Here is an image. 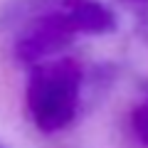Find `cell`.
<instances>
[{
    "label": "cell",
    "mask_w": 148,
    "mask_h": 148,
    "mask_svg": "<svg viewBox=\"0 0 148 148\" xmlns=\"http://www.w3.org/2000/svg\"><path fill=\"white\" fill-rule=\"evenodd\" d=\"M22 25L15 57L27 64L52 59L79 35H106L116 17L99 0H22L12 10Z\"/></svg>",
    "instance_id": "cell-1"
},
{
    "label": "cell",
    "mask_w": 148,
    "mask_h": 148,
    "mask_svg": "<svg viewBox=\"0 0 148 148\" xmlns=\"http://www.w3.org/2000/svg\"><path fill=\"white\" fill-rule=\"evenodd\" d=\"M82 104V69L74 59H45L35 64L27 84V109L45 133L67 128Z\"/></svg>",
    "instance_id": "cell-2"
},
{
    "label": "cell",
    "mask_w": 148,
    "mask_h": 148,
    "mask_svg": "<svg viewBox=\"0 0 148 148\" xmlns=\"http://www.w3.org/2000/svg\"><path fill=\"white\" fill-rule=\"evenodd\" d=\"M131 126L133 133H136L138 141H143L148 146V99L141 101V104L133 109V116H131Z\"/></svg>",
    "instance_id": "cell-3"
},
{
    "label": "cell",
    "mask_w": 148,
    "mask_h": 148,
    "mask_svg": "<svg viewBox=\"0 0 148 148\" xmlns=\"http://www.w3.org/2000/svg\"><path fill=\"white\" fill-rule=\"evenodd\" d=\"M136 3H146V0H136Z\"/></svg>",
    "instance_id": "cell-4"
},
{
    "label": "cell",
    "mask_w": 148,
    "mask_h": 148,
    "mask_svg": "<svg viewBox=\"0 0 148 148\" xmlns=\"http://www.w3.org/2000/svg\"><path fill=\"white\" fill-rule=\"evenodd\" d=\"M0 148H5V146H3V143H0Z\"/></svg>",
    "instance_id": "cell-5"
}]
</instances>
